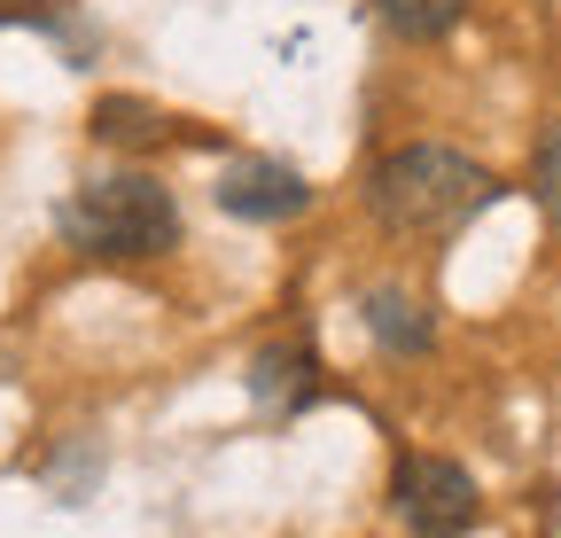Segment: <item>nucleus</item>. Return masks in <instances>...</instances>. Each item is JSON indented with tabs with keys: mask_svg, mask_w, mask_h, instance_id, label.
I'll return each instance as SVG.
<instances>
[{
	"mask_svg": "<svg viewBox=\"0 0 561 538\" xmlns=\"http://www.w3.org/2000/svg\"><path fill=\"white\" fill-rule=\"evenodd\" d=\"M55 0H0V24H47Z\"/></svg>",
	"mask_w": 561,
	"mask_h": 538,
	"instance_id": "obj_10",
	"label": "nucleus"
},
{
	"mask_svg": "<svg viewBox=\"0 0 561 538\" xmlns=\"http://www.w3.org/2000/svg\"><path fill=\"white\" fill-rule=\"evenodd\" d=\"M210 204H219L227 219H250V227H280V219L312 211V187H305L297 164H280V157H234L219 172V187H210Z\"/></svg>",
	"mask_w": 561,
	"mask_h": 538,
	"instance_id": "obj_4",
	"label": "nucleus"
},
{
	"mask_svg": "<svg viewBox=\"0 0 561 538\" xmlns=\"http://www.w3.org/2000/svg\"><path fill=\"white\" fill-rule=\"evenodd\" d=\"M367 305V328H375V344L382 352H430V335H437V320H430V305L421 297H405V289H367L359 297Z\"/></svg>",
	"mask_w": 561,
	"mask_h": 538,
	"instance_id": "obj_6",
	"label": "nucleus"
},
{
	"mask_svg": "<svg viewBox=\"0 0 561 538\" xmlns=\"http://www.w3.org/2000/svg\"><path fill=\"white\" fill-rule=\"evenodd\" d=\"M530 204L561 227V117L538 133V157H530Z\"/></svg>",
	"mask_w": 561,
	"mask_h": 538,
	"instance_id": "obj_9",
	"label": "nucleus"
},
{
	"mask_svg": "<svg viewBox=\"0 0 561 538\" xmlns=\"http://www.w3.org/2000/svg\"><path fill=\"white\" fill-rule=\"evenodd\" d=\"M390 507L413 538H468L476 515H483V492L460 460L445 453H405L398 460V477H390Z\"/></svg>",
	"mask_w": 561,
	"mask_h": 538,
	"instance_id": "obj_3",
	"label": "nucleus"
},
{
	"mask_svg": "<svg viewBox=\"0 0 561 538\" xmlns=\"http://www.w3.org/2000/svg\"><path fill=\"white\" fill-rule=\"evenodd\" d=\"M55 234L94 265H149L180 250V204L149 172H94L55 204Z\"/></svg>",
	"mask_w": 561,
	"mask_h": 538,
	"instance_id": "obj_2",
	"label": "nucleus"
},
{
	"mask_svg": "<svg viewBox=\"0 0 561 538\" xmlns=\"http://www.w3.org/2000/svg\"><path fill=\"white\" fill-rule=\"evenodd\" d=\"M367 9L382 16V32H390V39H413V47H430V39L460 32L468 0H367Z\"/></svg>",
	"mask_w": 561,
	"mask_h": 538,
	"instance_id": "obj_8",
	"label": "nucleus"
},
{
	"mask_svg": "<svg viewBox=\"0 0 561 538\" xmlns=\"http://www.w3.org/2000/svg\"><path fill=\"white\" fill-rule=\"evenodd\" d=\"M250 390H257V398H273L280 414H297L305 398L320 390V359H312V344H273V352H257Z\"/></svg>",
	"mask_w": 561,
	"mask_h": 538,
	"instance_id": "obj_7",
	"label": "nucleus"
},
{
	"mask_svg": "<svg viewBox=\"0 0 561 538\" xmlns=\"http://www.w3.org/2000/svg\"><path fill=\"white\" fill-rule=\"evenodd\" d=\"M483 204H500V180H491L476 157L445 149V141H413V149H390L375 172H367V211L405 234V242H445L460 234Z\"/></svg>",
	"mask_w": 561,
	"mask_h": 538,
	"instance_id": "obj_1",
	"label": "nucleus"
},
{
	"mask_svg": "<svg viewBox=\"0 0 561 538\" xmlns=\"http://www.w3.org/2000/svg\"><path fill=\"white\" fill-rule=\"evenodd\" d=\"M94 141H102V149H133V157H140V149H164V141H210V133H203V125L187 133L172 110L140 102V94H102V102H94Z\"/></svg>",
	"mask_w": 561,
	"mask_h": 538,
	"instance_id": "obj_5",
	"label": "nucleus"
}]
</instances>
